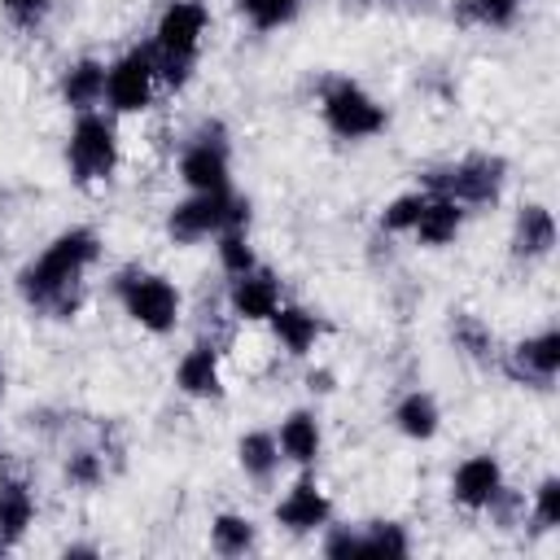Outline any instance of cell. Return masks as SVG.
Returning a JSON list of instances; mask_svg holds the SVG:
<instances>
[{"label": "cell", "instance_id": "cell-9", "mask_svg": "<svg viewBox=\"0 0 560 560\" xmlns=\"http://www.w3.org/2000/svg\"><path fill=\"white\" fill-rule=\"evenodd\" d=\"M158 92V74H153V57L149 48H127L122 57H114L105 66V105L109 114H144L153 105Z\"/></svg>", "mask_w": 560, "mask_h": 560}, {"label": "cell", "instance_id": "cell-33", "mask_svg": "<svg viewBox=\"0 0 560 560\" xmlns=\"http://www.w3.org/2000/svg\"><path fill=\"white\" fill-rule=\"evenodd\" d=\"M0 9L18 31H35L52 13V0H0Z\"/></svg>", "mask_w": 560, "mask_h": 560}, {"label": "cell", "instance_id": "cell-7", "mask_svg": "<svg viewBox=\"0 0 560 560\" xmlns=\"http://www.w3.org/2000/svg\"><path fill=\"white\" fill-rule=\"evenodd\" d=\"M503 179H508V162H503V158H494V153H468V158H459V162L429 166V171H424V192L455 197V201L468 210V206H490V201H499Z\"/></svg>", "mask_w": 560, "mask_h": 560}, {"label": "cell", "instance_id": "cell-3", "mask_svg": "<svg viewBox=\"0 0 560 560\" xmlns=\"http://www.w3.org/2000/svg\"><path fill=\"white\" fill-rule=\"evenodd\" d=\"M114 298H118L122 315L131 324H140L144 332H153V337L175 332L179 311H184V298H179L175 280H166L162 271H144V267H122L114 276Z\"/></svg>", "mask_w": 560, "mask_h": 560}, {"label": "cell", "instance_id": "cell-13", "mask_svg": "<svg viewBox=\"0 0 560 560\" xmlns=\"http://www.w3.org/2000/svg\"><path fill=\"white\" fill-rule=\"evenodd\" d=\"M560 372V332L556 328H542L525 341H516L508 350V376L512 381H529L538 389H547Z\"/></svg>", "mask_w": 560, "mask_h": 560}, {"label": "cell", "instance_id": "cell-32", "mask_svg": "<svg viewBox=\"0 0 560 560\" xmlns=\"http://www.w3.org/2000/svg\"><path fill=\"white\" fill-rule=\"evenodd\" d=\"M521 13V0H468V18L481 26H512Z\"/></svg>", "mask_w": 560, "mask_h": 560}, {"label": "cell", "instance_id": "cell-27", "mask_svg": "<svg viewBox=\"0 0 560 560\" xmlns=\"http://www.w3.org/2000/svg\"><path fill=\"white\" fill-rule=\"evenodd\" d=\"M424 188H416V192H398L385 210H381V232H389V236H398V232H411L416 228V219H420V210H424Z\"/></svg>", "mask_w": 560, "mask_h": 560}, {"label": "cell", "instance_id": "cell-38", "mask_svg": "<svg viewBox=\"0 0 560 560\" xmlns=\"http://www.w3.org/2000/svg\"><path fill=\"white\" fill-rule=\"evenodd\" d=\"M0 455H4V438H0Z\"/></svg>", "mask_w": 560, "mask_h": 560}, {"label": "cell", "instance_id": "cell-1", "mask_svg": "<svg viewBox=\"0 0 560 560\" xmlns=\"http://www.w3.org/2000/svg\"><path fill=\"white\" fill-rule=\"evenodd\" d=\"M101 258V236L92 228H66L57 232L22 271L18 293L35 311H52L57 319H70L83 302V271Z\"/></svg>", "mask_w": 560, "mask_h": 560}, {"label": "cell", "instance_id": "cell-24", "mask_svg": "<svg viewBox=\"0 0 560 560\" xmlns=\"http://www.w3.org/2000/svg\"><path fill=\"white\" fill-rule=\"evenodd\" d=\"M214 254H219V267H223L228 276H241V271L258 267V254H254V245H249V228H223V232L214 236Z\"/></svg>", "mask_w": 560, "mask_h": 560}, {"label": "cell", "instance_id": "cell-19", "mask_svg": "<svg viewBox=\"0 0 560 560\" xmlns=\"http://www.w3.org/2000/svg\"><path fill=\"white\" fill-rule=\"evenodd\" d=\"M276 442H280V459H289V464H298V468H311V464L319 459V446H324V433H319L315 411H302V407L289 411V416L280 420Z\"/></svg>", "mask_w": 560, "mask_h": 560}, {"label": "cell", "instance_id": "cell-21", "mask_svg": "<svg viewBox=\"0 0 560 560\" xmlns=\"http://www.w3.org/2000/svg\"><path fill=\"white\" fill-rule=\"evenodd\" d=\"M438 424H442V411H438L433 394L411 389V394H402V398L394 402V429H398L402 438H411V442H429V438L438 433Z\"/></svg>", "mask_w": 560, "mask_h": 560}, {"label": "cell", "instance_id": "cell-10", "mask_svg": "<svg viewBox=\"0 0 560 560\" xmlns=\"http://www.w3.org/2000/svg\"><path fill=\"white\" fill-rule=\"evenodd\" d=\"M280 302H284L280 280L267 267H249V271H241V276L228 280V311L241 324H267Z\"/></svg>", "mask_w": 560, "mask_h": 560}, {"label": "cell", "instance_id": "cell-36", "mask_svg": "<svg viewBox=\"0 0 560 560\" xmlns=\"http://www.w3.org/2000/svg\"><path fill=\"white\" fill-rule=\"evenodd\" d=\"M385 4H416V0H385Z\"/></svg>", "mask_w": 560, "mask_h": 560}, {"label": "cell", "instance_id": "cell-35", "mask_svg": "<svg viewBox=\"0 0 560 560\" xmlns=\"http://www.w3.org/2000/svg\"><path fill=\"white\" fill-rule=\"evenodd\" d=\"M0 394H4V359H0Z\"/></svg>", "mask_w": 560, "mask_h": 560}, {"label": "cell", "instance_id": "cell-18", "mask_svg": "<svg viewBox=\"0 0 560 560\" xmlns=\"http://www.w3.org/2000/svg\"><path fill=\"white\" fill-rule=\"evenodd\" d=\"M464 206L455 201V197H442V192H429L424 197V210H420V219H416V241L420 245H429V249H438V245H451L455 236H459V228H464Z\"/></svg>", "mask_w": 560, "mask_h": 560}, {"label": "cell", "instance_id": "cell-22", "mask_svg": "<svg viewBox=\"0 0 560 560\" xmlns=\"http://www.w3.org/2000/svg\"><path fill=\"white\" fill-rule=\"evenodd\" d=\"M236 464H241V472H245L249 481L267 486V481L276 477V468H280V442H276V433H267V429L241 433V442H236Z\"/></svg>", "mask_w": 560, "mask_h": 560}, {"label": "cell", "instance_id": "cell-25", "mask_svg": "<svg viewBox=\"0 0 560 560\" xmlns=\"http://www.w3.org/2000/svg\"><path fill=\"white\" fill-rule=\"evenodd\" d=\"M363 534V556H407L411 542H407V529L398 521H368L359 525Z\"/></svg>", "mask_w": 560, "mask_h": 560}, {"label": "cell", "instance_id": "cell-23", "mask_svg": "<svg viewBox=\"0 0 560 560\" xmlns=\"http://www.w3.org/2000/svg\"><path fill=\"white\" fill-rule=\"evenodd\" d=\"M254 521L249 516H241V512H219L214 521H210V547L219 551V556H245L249 547H254Z\"/></svg>", "mask_w": 560, "mask_h": 560}, {"label": "cell", "instance_id": "cell-28", "mask_svg": "<svg viewBox=\"0 0 560 560\" xmlns=\"http://www.w3.org/2000/svg\"><path fill=\"white\" fill-rule=\"evenodd\" d=\"M451 337H455V346H459V350H468V354H472V359H481V363L494 354V337H490V328H486L477 315H455Z\"/></svg>", "mask_w": 560, "mask_h": 560}, {"label": "cell", "instance_id": "cell-34", "mask_svg": "<svg viewBox=\"0 0 560 560\" xmlns=\"http://www.w3.org/2000/svg\"><path fill=\"white\" fill-rule=\"evenodd\" d=\"M306 381H311V389H332V385H328V381H332V376H328V372H311V376H306Z\"/></svg>", "mask_w": 560, "mask_h": 560}, {"label": "cell", "instance_id": "cell-15", "mask_svg": "<svg viewBox=\"0 0 560 560\" xmlns=\"http://www.w3.org/2000/svg\"><path fill=\"white\" fill-rule=\"evenodd\" d=\"M267 324H271V337H276V341L284 346V354H293V359H306V354L315 350V341L324 337V319H319L315 311L298 306V302H280Z\"/></svg>", "mask_w": 560, "mask_h": 560}, {"label": "cell", "instance_id": "cell-31", "mask_svg": "<svg viewBox=\"0 0 560 560\" xmlns=\"http://www.w3.org/2000/svg\"><path fill=\"white\" fill-rule=\"evenodd\" d=\"M324 556H332V560H341V556H363V534H359V525H324Z\"/></svg>", "mask_w": 560, "mask_h": 560}, {"label": "cell", "instance_id": "cell-11", "mask_svg": "<svg viewBox=\"0 0 560 560\" xmlns=\"http://www.w3.org/2000/svg\"><path fill=\"white\" fill-rule=\"evenodd\" d=\"M276 521H280L289 534H315V529H324V525L332 521V499L324 494V486H319L311 472H302V477L280 494Z\"/></svg>", "mask_w": 560, "mask_h": 560}, {"label": "cell", "instance_id": "cell-6", "mask_svg": "<svg viewBox=\"0 0 560 560\" xmlns=\"http://www.w3.org/2000/svg\"><path fill=\"white\" fill-rule=\"evenodd\" d=\"M223 228H249V201L228 192H188L166 214V236L179 245H197L219 236Z\"/></svg>", "mask_w": 560, "mask_h": 560}, {"label": "cell", "instance_id": "cell-5", "mask_svg": "<svg viewBox=\"0 0 560 560\" xmlns=\"http://www.w3.org/2000/svg\"><path fill=\"white\" fill-rule=\"evenodd\" d=\"M66 162H70L74 184H83V188L109 184L114 171H118V127H114V114H101V109L74 114L70 140H66Z\"/></svg>", "mask_w": 560, "mask_h": 560}, {"label": "cell", "instance_id": "cell-30", "mask_svg": "<svg viewBox=\"0 0 560 560\" xmlns=\"http://www.w3.org/2000/svg\"><path fill=\"white\" fill-rule=\"evenodd\" d=\"M66 477H70V486H83V490L101 486V481H105V455L92 451V446L70 451V455H66Z\"/></svg>", "mask_w": 560, "mask_h": 560}, {"label": "cell", "instance_id": "cell-37", "mask_svg": "<svg viewBox=\"0 0 560 560\" xmlns=\"http://www.w3.org/2000/svg\"><path fill=\"white\" fill-rule=\"evenodd\" d=\"M4 551H9V547H4V542H0V556H4Z\"/></svg>", "mask_w": 560, "mask_h": 560}, {"label": "cell", "instance_id": "cell-4", "mask_svg": "<svg viewBox=\"0 0 560 560\" xmlns=\"http://www.w3.org/2000/svg\"><path fill=\"white\" fill-rule=\"evenodd\" d=\"M319 118L337 140H372L389 127L385 105L346 74H332L319 88Z\"/></svg>", "mask_w": 560, "mask_h": 560}, {"label": "cell", "instance_id": "cell-14", "mask_svg": "<svg viewBox=\"0 0 560 560\" xmlns=\"http://www.w3.org/2000/svg\"><path fill=\"white\" fill-rule=\"evenodd\" d=\"M175 385H179V394H188V398H223V368H219V350H214V341H192L184 354H179V363H175Z\"/></svg>", "mask_w": 560, "mask_h": 560}, {"label": "cell", "instance_id": "cell-29", "mask_svg": "<svg viewBox=\"0 0 560 560\" xmlns=\"http://www.w3.org/2000/svg\"><path fill=\"white\" fill-rule=\"evenodd\" d=\"M525 512H529V521L538 529H556L560 525V477H542Z\"/></svg>", "mask_w": 560, "mask_h": 560}, {"label": "cell", "instance_id": "cell-26", "mask_svg": "<svg viewBox=\"0 0 560 560\" xmlns=\"http://www.w3.org/2000/svg\"><path fill=\"white\" fill-rule=\"evenodd\" d=\"M298 4H302V0H236L241 18H245L254 31H276V26H284V22H293Z\"/></svg>", "mask_w": 560, "mask_h": 560}, {"label": "cell", "instance_id": "cell-2", "mask_svg": "<svg viewBox=\"0 0 560 560\" xmlns=\"http://www.w3.org/2000/svg\"><path fill=\"white\" fill-rule=\"evenodd\" d=\"M206 26H210L206 0H171L158 13L153 44H149L158 88H171V92L188 88L192 66H197V52H201V39H206Z\"/></svg>", "mask_w": 560, "mask_h": 560}, {"label": "cell", "instance_id": "cell-12", "mask_svg": "<svg viewBox=\"0 0 560 560\" xmlns=\"http://www.w3.org/2000/svg\"><path fill=\"white\" fill-rule=\"evenodd\" d=\"M499 490H503V464H499L490 451L459 459L455 472H451V499H455L464 512H486Z\"/></svg>", "mask_w": 560, "mask_h": 560}, {"label": "cell", "instance_id": "cell-17", "mask_svg": "<svg viewBox=\"0 0 560 560\" xmlns=\"http://www.w3.org/2000/svg\"><path fill=\"white\" fill-rule=\"evenodd\" d=\"M556 249V219L547 206H521L516 210V223H512V254L534 262V258H547Z\"/></svg>", "mask_w": 560, "mask_h": 560}, {"label": "cell", "instance_id": "cell-20", "mask_svg": "<svg viewBox=\"0 0 560 560\" xmlns=\"http://www.w3.org/2000/svg\"><path fill=\"white\" fill-rule=\"evenodd\" d=\"M35 521V494L22 477H0V542L18 547Z\"/></svg>", "mask_w": 560, "mask_h": 560}, {"label": "cell", "instance_id": "cell-16", "mask_svg": "<svg viewBox=\"0 0 560 560\" xmlns=\"http://www.w3.org/2000/svg\"><path fill=\"white\" fill-rule=\"evenodd\" d=\"M57 96H61V105L74 109V114L101 109V101H105V61H96V57L70 61V66L61 70V79H57Z\"/></svg>", "mask_w": 560, "mask_h": 560}, {"label": "cell", "instance_id": "cell-8", "mask_svg": "<svg viewBox=\"0 0 560 560\" xmlns=\"http://www.w3.org/2000/svg\"><path fill=\"white\" fill-rule=\"evenodd\" d=\"M179 179L188 192H228L232 188L228 136L219 122H201L188 136V144L179 149Z\"/></svg>", "mask_w": 560, "mask_h": 560}]
</instances>
